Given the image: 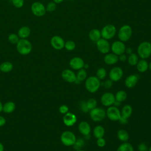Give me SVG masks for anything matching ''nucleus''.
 <instances>
[{
  "instance_id": "1",
  "label": "nucleus",
  "mask_w": 151,
  "mask_h": 151,
  "mask_svg": "<svg viewBox=\"0 0 151 151\" xmlns=\"http://www.w3.org/2000/svg\"><path fill=\"white\" fill-rule=\"evenodd\" d=\"M17 50L18 52L21 55H28L29 54L32 48L31 42L27 39H19L17 44H16Z\"/></svg>"
},
{
  "instance_id": "2",
  "label": "nucleus",
  "mask_w": 151,
  "mask_h": 151,
  "mask_svg": "<svg viewBox=\"0 0 151 151\" xmlns=\"http://www.w3.org/2000/svg\"><path fill=\"white\" fill-rule=\"evenodd\" d=\"M100 85V80L96 76H90L86 79L85 87L91 93L96 92L99 89Z\"/></svg>"
},
{
  "instance_id": "3",
  "label": "nucleus",
  "mask_w": 151,
  "mask_h": 151,
  "mask_svg": "<svg viewBox=\"0 0 151 151\" xmlns=\"http://www.w3.org/2000/svg\"><path fill=\"white\" fill-rule=\"evenodd\" d=\"M137 55L142 59H146L151 55V43L143 41L139 44L137 49Z\"/></svg>"
},
{
  "instance_id": "4",
  "label": "nucleus",
  "mask_w": 151,
  "mask_h": 151,
  "mask_svg": "<svg viewBox=\"0 0 151 151\" xmlns=\"http://www.w3.org/2000/svg\"><path fill=\"white\" fill-rule=\"evenodd\" d=\"M76 137L74 133L71 131H64L60 137L61 143L65 146H73L76 141Z\"/></svg>"
},
{
  "instance_id": "5",
  "label": "nucleus",
  "mask_w": 151,
  "mask_h": 151,
  "mask_svg": "<svg viewBox=\"0 0 151 151\" xmlns=\"http://www.w3.org/2000/svg\"><path fill=\"white\" fill-rule=\"evenodd\" d=\"M132 34V27L129 25H124L120 27L118 32V38L119 41L126 42L129 41Z\"/></svg>"
},
{
  "instance_id": "6",
  "label": "nucleus",
  "mask_w": 151,
  "mask_h": 151,
  "mask_svg": "<svg viewBox=\"0 0 151 151\" xmlns=\"http://www.w3.org/2000/svg\"><path fill=\"white\" fill-rule=\"evenodd\" d=\"M101 37L107 40L113 38L116 32V28L113 24H107L101 30Z\"/></svg>"
},
{
  "instance_id": "7",
  "label": "nucleus",
  "mask_w": 151,
  "mask_h": 151,
  "mask_svg": "<svg viewBox=\"0 0 151 151\" xmlns=\"http://www.w3.org/2000/svg\"><path fill=\"white\" fill-rule=\"evenodd\" d=\"M90 116L94 122H101L105 119L106 112L103 109L97 107L90 110Z\"/></svg>"
},
{
  "instance_id": "8",
  "label": "nucleus",
  "mask_w": 151,
  "mask_h": 151,
  "mask_svg": "<svg viewBox=\"0 0 151 151\" xmlns=\"http://www.w3.org/2000/svg\"><path fill=\"white\" fill-rule=\"evenodd\" d=\"M31 11L35 16L42 17L45 15L46 8L42 3L40 2H34L31 6Z\"/></svg>"
},
{
  "instance_id": "9",
  "label": "nucleus",
  "mask_w": 151,
  "mask_h": 151,
  "mask_svg": "<svg viewBox=\"0 0 151 151\" xmlns=\"http://www.w3.org/2000/svg\"><path fill=\"white\" fill-rule=\"evenodd\" d=\"M106 116L111 121H119L121 117V114L119 109L117 107L114 106H109L108 107L106 110Z\"/></svg>"
},
{
  "instance_id": "10",
  "label": "nucleus",
  "mask_w": 151,
  "mask_h": 151,
  "mask_svg": "<svg viewBox=\"0 0 151 151\" xmlns=\"http://www.w3.org/2000/svg\"><path fill=\"white\" fill-rule=\"evenodd\" d=\"M126 48V47L124 42L120 41H116L113 42L110 47V49L111 50L113 53L118 56L124 53Z\"/></svg>"
},
{
  "instance_id": "11",
  "label": "nucleus",
  "mask_w": 151,
  "mask_h": 151,
  "mask_svg": "<svg viewBox=\"0 0 151 151\" xmlns=\"http://www.w3.org/2000/svg\"><path fill=\"white\" fill-rule=\"evenodd\" d=\"M97 48L102 54H107L110 50V45L108 40L101 38L96 42Z\"/></svg>"
},
{
  "instance_id": "12",
  "label": "nucleus",
  "mask_w": 151,
  "mask_h": 151,
  "mask_svg": "<svg viewBox=\"0 0 151 151\" xmlns=\"http://www.w3.org/2000/svg\"><path fill=\"white\" fill-rule=\"evenodd\" d=\"M123 71L120 67H114L112 68L109 74V78L113 81H118L123 77Z\"/></svg>"
},
{
  "instance_id": "13",
  "label": "nucleus",
  "mask_w": 151,
  "mask_h": 151,
  "mask_svg": "<svg viewBox=\"0 0 151 151\" xmlns=\"http://www.w3.org/2000/svg\"><path fill=\"white\" fill-rule=\"evenodd\" d=\"M51 45L57 50H61L64 48L65 41L64 39L59 35H54L50 40Z\"/></svg>"
},
{
  "instance_id": "14",
  "label": "nucleus",
  "mask_w": 151,
  "mask_h": 151,
  "mask_svg": "<svg viewBox=\"0 0 151 151\" xmlns=\"http://www.w3.org/2000/svg\"><path fill=\"white\" fill-rule=\"evenodd\" d=\"M114 95L110 92L104 93L101 97V103L106 107H109L112 106L115 101Z\"/></svg>"
},
{
  "instance_id": "15",
  "label": "nucleus",
  "mask_w": 151,
  "mask_h": 151,
  "mask_svg": "<svg viewBox=\"0 0 151 151\" xmlns=\"http://www.w3.org/2000/svg\"><path fill=\"white\" fill-rule=\"evenodd\" d=\"M84 64V60L79 57H74L72 58L69 62L70 67L74 70H79L83 68Z\"/></svg>"
},
{
  "instance_id": "16",
  "label": "nucleus",
  "mask_w": 151,
  "mask_h": 151,
  "mask_svg": "<svg viewBox=\"0 0 151 151\" xmlns=\"http://www.w3.org/2000/svg\"><path fill=\"white\" fill-rule=\"evenodd\" d=\"M61 77L64 80L68 83H74L76 79V74L70 69H65L61 73Z\"/></svg>"
},
{
  "instance_id": "17",
  "label": "nucleus",
  "mask_w": 151,
  "mask_h": 151,
  "mask_svg": "<svg viewBox=\"0 0 151 151\" xmlns=\"http://www.w3.org/2000/svg\"><path fill=\"white\" fill-rule=\"evenodd\" d=\"M64 124L68 127L73 126L77 122L76 116L70 112H68L64 114L63 118Z\"/></svg>"
},
{
  "instance_id": "18",
  "label": "nucleus",
  "mask_w": 151,
  "mask_h": 151,
  "mask_svg": "<svg viewBox=\"0 0 151 151\" xmlns=\"http://www.w3.org/2000/svg\"><path fill=\"white\" fill-rule=\"evenodd\" d=\"M78 129L81 134L86 136H88L91 132V127L88 123L85 121L81 122L78 126Z\"/></svg>"
},
{
  "instance_id": "19",
  "label": "nucleus",
  "mask_w": 151,
  "mask_h": 151,
  "mask_svg": "<svg viewBox=\"0 0 151 151\" xmlns=\"http://www.w3.org/2000/svg\"><path fill=\"white\" fill-rule=\"evenodd\" d=\"M138 77L136 74H131L129 76H127L125 80H124V84L125 86L129 88L134 87L138 81Z\"/></svg>"
},
{
  "instance_id": "20",
  "label": "nucleus",
  "mask_w": 151,
  "mask_h": 151,
  "mask_svg": "<svg viewBox=\"0 0 151 151\" xmlns=\"http://www.w3.org/2000/svg\"><path fill=\"white\" fill-rule=\"evenodd\" d=\"M119 60L118 55L114 53L106 54L104 57V62L107 65H113L116 64Z\"/></svg>"
},
{
  "instance_id": "21",
  "label": "nucleus",
  "mask_w": 151,
  "mask_h": 151,
  "mask_svg": "<svg viewBox=\"0 0 151 151\" xmlns=\"http://www.w3.org/2000/svg\"><path fill=\"white\" fill-rule=\"evenodd\" d=\"M18 35L21 39H27L31 34V29L27 26H22L18 31Z\"/></svg>"
},
{
  "instance_id": "22",
  "label": "nucleus",
  "mask_w": 151,
  "mask_h": 151,
  "mask_svg": "<svg viewBox=\"0 0 151 151\" xmlns=\"http://www.w3.org/2000/svg\"><path fill=\"white\" fill-rule=\"evenodd\" d=\"M88 37L91 41L96 42L101 38V32L98 29H92L88 33Z\"/></svg>"
},
{
  "instance_id": "23",
  "label": "nucleus",
  "mask_w": 151,
  "mask_h": 151,
  "mask_svg": "<svg viewBox=\"0 0 151 151\" xmlns=\"http://www.w3.org/2000/svg\"><path fill=\"white\" fill-rule=\"evenodd\" d=\"M132 111H133V109L132 106L129 104H126L122 109V110L120 112L121 116L128 119V118H129L131 116L132 114Z\"/></svg>"
},
{
  "instance_id": "24",
  "label": "nucleus",
  "mask_w": 151,
  "mask_h": 151,
  "mask_svg": "<svg viewBox=\"0 0 151 151\" xmlns=\"http://www.w3.org/2000/svg\"><path fill=\"white\" fill-rule=\"evenodd\" d=\"M148 63L145 59L139 60L136 64V68L139 72L144 73L148 70Z\"/></svg>"
},
{
  "instance_id": "25",
  "label": "nucleus",
  "mask_w": 151,
  "mask_h": 151,
  "mask_svg": "<svg viewBox=\"0 0 151 151\" xmlns=\"http://www.w3.org/2000/svg\"><path fill=\"white\" fill-rule=\"evenodd\" d=\"M15 109V104L11 101H7L2 106V111L6 113H11Z\"/></svg>"
},
{
  "instance_id": "26",
  "label": "nucleus",
  "mask_w": 151,
  "mask_h": 151,
  "mask_svg": "<svg viewBox=\"0 0 151 151\" xmlns=\"http://www.w3.org/2000/svg\"><path fill=\"white\" fill-rule=\"evenodd\" d=\"M93 132L94 136L96 139H98L100 137H103L105 133V130L103 126L99 125V126H96L94 128Z\"/></svg>"
},
{
  "instance_id": "27",
  "label": "nucleus",
  "mask_w": 151,
  "mask_h": 151,
  "mask_svg": "<svg viewBox=\"0 0 151 151\" xmlns=\"http://www.w3.org/2000/svg\"><path fill=\"white\" fill-rule=\"evenodd\" d=\"M117 138L119 139V140L123 142H127L129 139V133L124 129L119 130L117 133Z\"/></svg>"
},
{
  "instance_id": "28",
  "label": "nucleus",
  "mask_w": 151,
  "mask_h": 151,
  "mask_svg": "<svg viewBox=\"0 0 151 151\" xmlns=\"http://www.w3.org/2000/svg\"><path fill=\"white\" fill-rule=\"evenodd\" d=\"M13 68V64L9 61H5L0 65V71L4 73L10 72Z\"/></svg>"
},
{
  "instance_id": "29",
  "label": "nucleus",
  "mask_w": 151,
  "mask_h": 151,
  "mask_svg": "<svg viewBox=\"0 0 151 151\" xmlns=\"http://www.w3.org/2000/svg\"><path fill=\"white\" fill-rule=\"evenodd\" d=\"M115 96V100L120 103L124 101L127 99V93L124 90H119L116 93Z\"/></svg>"
},
{
  "instance_id": "30",
  "label": "nucleus",
  "mask_w": 151,
  "mask_h": 151,
  "mask_svg": "<svg viewBox=\"0 0 151 151\" xmlns=\"http://www.w3.org/2000/svg\"><path fill=\"white\" fill-rule=\"evenodd\" d=\"M127 62L129 65L134 66L136 65L137 62L139 61V56L135 53H132L129 54L128 58H127Z\"/></svg>"
},
{
  "instance_id": "31",
  "label": "nucleus",
  "mask_w": 151,
  "mask_h": 151,
  "mask_svg": "<svg viewBox=\"0 0 151 151\" xmlns=\"http://www.w3.org/2000/svg\"><path fill=\"white\" fill-rule=\"evenodd\" d=\"M117 151H134L133 146L127 142H124L121 144L117 149Z\"/></svg>"
},
{
  "instance_id": "32",
  "label": "nucleus",
  "mask_w": 151,
  "mask_h": 151,
  "mask_svg": "<svg viewBox=\"0 0 151 151\" xmlns=\"http://www.w3.org/2000/svg\"><path fill=\"white\" fill-rule=\"evenodd\" d=\"M87 77V73L84 68H81L78 70V72L76 74V78L80 80L81 82L85 80Z\"/></svg>"
},
{
  "instance_id": "33",
  "label": "nucleus",
  "mask_w": 151,
  "mask_h": 151,
  "mask_svg": "<svg viewBox=\"0 0 151 151\" xmlns=\"http://www.w3.org/2000/svg\"><path fill=\"white\" fill-rule=\"evenodd\" d=\"M107 76L106 70L103 67H100L98 68L96 71V77L100 80H103Z\"/></svg>"
},
{
  "instance_id": "34",
  "label": "nucleus",
  "mask_w": 151,
  "mask_h": 151,
  "mask_svg": "<svg viewBox=\"0 0 151 151\" xmlns=\"http://www.w3.org/2000/svg\"><path fill=\"white\" fill-rule=\"evenodd\" d=\"M86 104H87V109L90 111V110L97 107V100L96 99L91 98V99H89L86 101Z\"/></svg>"
},
{
  "instance_id": "35",
  "label": "nucleus",
  "mask_w": 151,
  "mask_h": 151,
  "mask_svg": "<svg viewBox=\"0 0 151 151\" xmlns=\"http://www.w3.org/2000/svg\"><path fill=\"white\" fill-rule=\"evenodd\" d=\"M19 37L18 35V34L11 33L10 34L8 37V40L9 42H11L12 44H17L18 41L19 40Z\"/></svg>"
},
{
  "instance_id": "36",
  "label": "nucleus",
  "mask_w": 151,
  "mask_h": 151,
  "mask_svg": "<svg viewBox=\"0 0 151 151\" xmlns=\"http://www.w3.org/2000/svg\"><path fill=\"white\" fill-rule=\"evenodd\" d=\"M76 44L73 41L68 40L65 42L64 48L68 51H73L76 48Z\"/></svg>"
},
{
  "instance_id": "37",
  "label": "nucleus",
  "mask_w": 151,
  "mask_h": 151,
  "mask_svg": "<svg viewBox=\"0 0 151 151\" xmlns=\"http://www.w3.org/2000/svg\"><path fill=\"white\" fill-rule=\"evenodd\" d=\"M84 140H83L82 139H78V140L76 139V141L74 143V144L73 145V146L76 150H80L81 149L82 147L84 146Z\"/></svg>"
},
{
  "instance_id": "38",
  "label": "nucleus",
  "mask_w": 151,
  "mask_h": 151,
  "mask_svg": "<svg viewBox=\"0 0 151 151\" xmlns=\"http://www.w3.org/2000/svg\"><path fill=\"white\" fill-rule=\"evenodd\" d=\"M57 7L56 4L54 2H50L49 3H48V4L47 5L45 8H46V11L48 12H53L55 10Z\"/></svg>"
},
{
  "instance_id": "39",
  "label": "nucleus",
  "mask_w": 151,
  "mask_h": 151,
  "mask_svg": "<svg viewBox=\"0 0 151 151\" xmlns=\"http://www.w3.org/2000/svg\"><path fill=\"white\" fill-rule=\"evenodd\" d=\"M13 5L17 8H20L23 6L24 0H11Z\"/></svg>"
},
{
  "instance_id": "40",
  "label": "nucleus",
  "mask_w": 151,
  "mask_h": 151,
  "mask_svg": "<svg viewBox=\"0 0 151 151\" xmlns=\"http://www.w3.org/2000/svg\"><path fill=\"white\" fill-rule=\"evenodd\" d=\"M96 143L99 147H103L105 146V145L106 144V140L103 137H100V138L97 139Z\"/></svg>"
},
{
  "instance_id": "41",
  "label": "nucleus",
  "mask_w": 151,
  "mask_h": 151,
  "mask_svg": "<svg viewBox=\"0 0 151 151\" xmlns=\"http://www.w3.org/2000/svg\"><path fill=\"white\" fill-rule=\"evenodd\" d=\"M59 112L61 114H65V113H68V107L67 106V105H65V104H63V105H61L59 107Z\"/></svg>"
},
{
  "instance_id": "42",
  "label": "nucleus",
  "mask_w": 151,
  "mask_h": 151,
  "mask_svg": "<svg viewBox=\"0 0 151 151\" xmlns=\"http://www.w3.org/2000/svg\"><path fill=\"white\" fill-rule=\"evenodd\" d=\"M80 109H81V110H82V111L85 112V113H87V112H88V111H89L88 109H87V104H86V101H82L80 103Z\"/></svg>"
},
{
  "instance_id": "43",
  "label": "nucleus",
  "mask_w": 151,
  "mask_h": 151,
  "mask_svg": "<svg viewBox=\"0 0 151 151\" xmlns=\"http://www.w3.org/2000/svg\"><path fill=\"white\" fill-rule=\"evenodd\" d=\"M138 149L139 151H147L148 147L145 143H141L138 146Z\"/></svg>"
},
{
  "instance_id": "44",
  "label": "nucleus",
  "mask_w": 151,
  "mask_h": 151,
  "mask_svg": "<svg viewBox=\"0 0 151 151\" xmlns=\"http://www.w3.org/2000/svg\"><path fill=\"white\" fill-rule=\"evenodd\" d=\"M103 86L106 88H110L113 86V81H111L110 79L107 80L104 82Z\"/></svg>"
},
{
  "instance_id": "45",
  "label": "nucleus",
  "mask_w": 151,
  "mask_h": 151,
  "mask_svg": "<svg viewBox=\"0 0 151 151\" xmlns=\"http://www.w3.org/2000/svg\"><path fill=\"white\" fill-rule=\"evenodd\" d=\"M119 57V60L120 61H122V62H124V61H125L126 60H127V57H126V55L123 53V54H120V55H119L118 56Z\"/></svg>"
},
{
  "instance_id": "46",
  "label": "nucleus",
  "mask_w": 151,
  "mask_h": 151,
  "mask_svg": "<svg viewBox=\"0 0 151 151\" xmlns=\"http://www.w3.org/2000/svg\"><path fill=\"white\" fill-rule=\"evenodd\" d=\"M5 123H6V120L5 117L0 116V127H2L4 125H5Z\"/></svg>"
},
{
  "instance_id": "47",
  "label": "nucleus",
  "mask_w": 151,
  "mask_h": 151,
  "mask_svg": "<svg viewBox=\"0 0 151 151\" xmlns=\"http://www.w3.org/2000/svg\"><path fill=\"white\" fill-rule=\"evenodd\" d=\"M119 121L120 122V123H122V124H126V123H127L128 119H126V118H124V117H123L121 116L120 118V119L119 120Z\"/></svg>"
},
{
  "instance_id": "48",
  "label": "nucleus",
  "mask_w": 151,
  "mask_h": 151,
  "mask_svg": "<svg viewBox=\"0 0 151 151\" xmlns=\"http://www.w3.org/2000/svg\"><path fill=\"white\" fill-rule=\"evenodd\" d=\"M125 52H126L127 54H130L132 53H133V50L132 48L130 47H128V48H126V50H125Z\"/></svg>"
},
{
  "instance_id": "49",
  "label": "nucleus",
  "mask_w": 151,
  "mask_h": 151,
  "mask_svg": "<svg viewBox=\"0 0 151 151\" xmlns=\"http://www.w3.org/2000/svg\"><path fill=\"white\" fill-rule=\"evenodd\" d=\"M63 1H64V0H53V2H55L56 4H60Z\"/></svg>"
},
{
  "instance_id": "50",
  "label": "nucleus",
  "mask_w": 151,
  "mask_h": 151,
  "mask_svg": "<svg viewBox=\"0 0 151 151\" xmlns=\"http://www.w3.org/2000/svg\"><path fill=\"white\" fill-rule=\"evenodd\" d=\"M4 145H2V143L0 142V151H4Z\"/></svg>"
},
{
  "instance_id": "51",
  "label": "nucleus",
  "mask_w": 151,
  "mask_h": 151,
  "mask_svg": "<svg viewBox=\"0 0 151 151\" xmlns=\"http://www.w3.org/2000/svg\"><path fill=\"white\" fill-rule=\"evenodd\" d=\"M2 106H3V105L0 101V112H1L2 111Z\"/></svg>"
},
{
  "instance_id": "52",
  "label": "nucleus",
  "mask_w": 151,
  "mask_h": 151,
  "mask_svg": "<svg viewBox=\"0 0 151 151\" xmlns=\"http://www.w3.org/2000/svg\"><path fill=\"white\" fill-rule=\"evenodd\" d=\"M88 68V64H84V67H83V68H84V69H87V68Z\"/></svg>"
},
{
  "instance_id": "53",
  "label": "nucleus",
  "mask_w": 151,
  "mask_h": 151,
  "mask_svg": "<svg viewBox=\"0 0 151 151\" xmlns=\"http://www.w3.org/2000/svg\"><path fill=\"white\" fill-rule=\"evenodd\" d=\"M148 68L151 71V61L148 64Z\"/></svg>"
},
{
  "instance_id": "54",
  "label": "nucleus",
  "mask_w": 151,
  "mask_h": 151,
  "mask_svg": "<svg viewBox=\"0 0 151 151\" xmlns=\"http://www.w3.org/2000/svg\"><path fill=\"white\" fill-rule=\"evenodd\" d=\"M147 151H151V146H150V147L148 149V150Z\"/></svg>"
},
{
  "instance_id": "55",
  "label": "nucleus",
  "mask_w": 151,
  "mask_h": 151,
  "mask_svg": "<svg viewBox=\"0 0 151 151\" xmlns=\"http://www.w3.org/2000/svg\"><path fill=\"white\" fill-rule=\"evenodd\" d=\"M76 151H86V150H84L80 149V150H76Z\"/></svg>"
},
{
  "instance_id": "56",
  "label": "nucleus",
  "mask_w": 151,
  "mask_h": 151,
  "mask_svg": "<svg viewBox=\"0 0 151 151\" xmlns=\"http://www.w3.org/2000/svg\"><path fill=\"white\" fill-rule=\"evenodd\" d=\"M69 1H72V0H69Z\"/></svg>"
}]
</instances>
